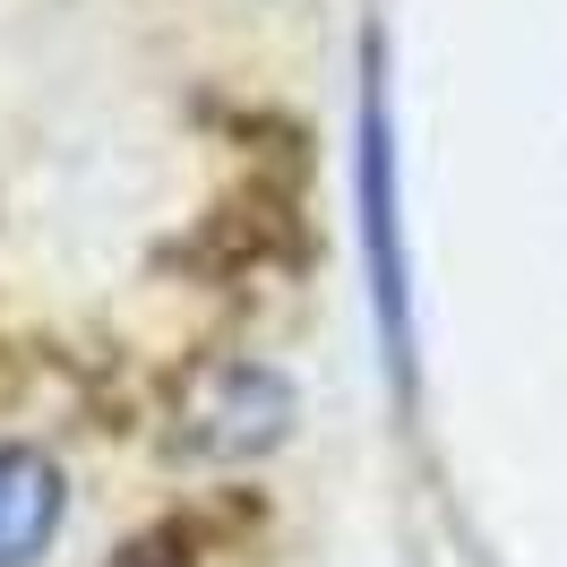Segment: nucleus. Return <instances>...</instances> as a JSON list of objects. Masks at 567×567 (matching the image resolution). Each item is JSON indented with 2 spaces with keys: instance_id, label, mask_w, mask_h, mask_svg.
<instances>
[{
  "instance_id": "nucleus-1",
  "label": "nucleus",
  "mask_w": 567,
  "mask_h": 567,
  "mask_svg": "<svg viewBox=\"0 0 567 567\" xmlns=\"http://www.w3.org/2000/svg\"><path fill=\"white\" fill-rule=\"evenodd\" d=\"M52 533H61V473L35 447L0 439V567H35Z\"/></svg>"
}]
</instances>
